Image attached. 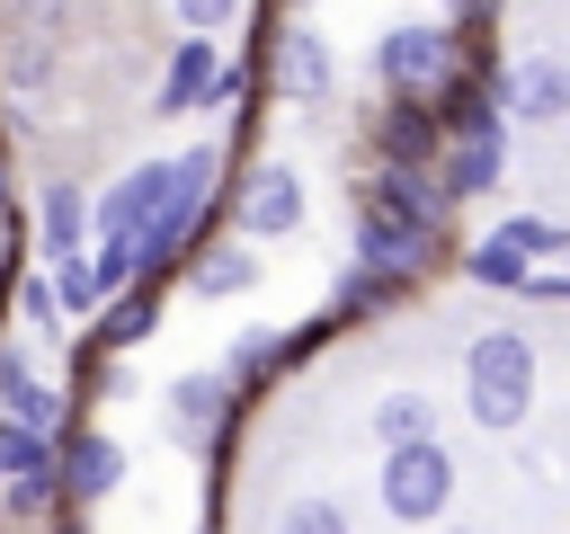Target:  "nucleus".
Instances as JSON below:
<instances>
[{"mask_svg":"<svg viewBox=\"0 0 570 534\" xmlns=\"http://www.w3.org/2000/svg\"><path fill=\"white\" fill-rule=\"evenodd\" d=\"M276 534H356V525H347V507H338L330 490H294V498L276 507Z\"/></svg>","mask_w":570,"mask_h":534,"instance_id":"24","label":"nucleus"},{"mask_svg":"<svg viewBox=\"0 0 570 534\" xmlns=\"http://www.w3.org/2000/svg\"><path fill=\"white\" fill-rule=\"evenodd\" d=\"M401 303V285H383V276H365L356 258H347V276H338V294H330V312L338 320H374V312H392Z\"/></svg>","mask_w":570,"mask_h":534,"instance_id":"25","label":"nucleus"},{"mask_svg":"<svg viewBox=\"0 0 570 534\" xmlns=\"http://www.w3.org/2000/svg\"><path fill=\"white\" fill-rule=\"evenodd\" d=\"M445 258V231H410V222H383V214H356V267L383 276V285H419L428 267Z\"/></svg>","mask_w":570,"mask_h":534,"instance_id":"8","label":"nucleus"},{"mask_svg":"<svg viewBox=\"0 0 570 534\" xmlns=\"http://www.w3.org/2000/svg\"><path fill=\"white\" fill-rule=\"evenodd\" d=\"M374 436H383V454H401V445H428V436H436V409H428V392H383V400H374Z\"/></svg>","mask_w":570,"mask_h":534,"instance_id":"22","label":"nucleus"},{"mask_svg":"<svg viewBox=\"0 0 570 534\" xmlns=\"http://www.w3.org/2000/svg\"><path fill=\"white\" fill-rule=\"evenodd\" d=\"M463 276H472V285H490V294H525V285H534V258H525L517 240H499V231H490V240H472V249H463Z\"/></svg>","mask_w":570,"mask_h":534,"instance_id":"21","label":"nucleus"},{"mask_svg":"<svg viewBox=\"0 0 570 534\" xmlns=\"http://www.w3.org/2000/svg\"><path fill=\"white\" fill-rule=\"evenodd\" d=\"M383 516L392 525H436L445 507H454V454H445V436H428V445H401V454H383Z\"/></svg>","mask_w":570,"mask_h":534,"instance_id":"5","label":"nucleus"},{"mask_svg":"<svg viewBox=\"0 0 570 534\" xmlns=\"http://www.w3.org/2000/svg\"><path fill=\"white\" fill-rule=\"evenodd\" d=\"M463 418L490 436H517L534 418V338L525 329H481L463 347Z\"/></svg>","mask_w":570,"mask_h":534,"instance_id":"2","label":"nucleus"},{"mask_svg":"<svg viewBox=\"0 0 570 534\" xmlns=\"http://www.w3.org/2000/svg\"><path fill=\"white\" fill-rule=\"evenodd\" d=\"M338 338V312H321V320H303V329H285V365H312L321 347Z\"/></svg>","mask_w":570,"mask_h":534,"instance_id":"29","label":"nucleus"},{"mask_svg":"<svg viewBox=\"0 0 570 534\" xmlns=\"http://www.w3.org/2000/svg\"><path fill=\"white\" fill-rule=\"evenodd\" d=\"M445 125H436V98H383V125H374V160L383 169H419L436 178L445 169Z\"/></svg>","mask_w":570,"mask_h":534,"instance_id":"7","label":"nucleus"},{"mask_svg":"<svg viewBox=\"0 0 570 534\" xmlns=\"http://www.w3.org/2000/svg\"><path fill=\"white\" fill-rule=\"evenodd\" d=\"M356 214H383V222H410V231H445V187L419 178V169H365L356 187Z\"/></svg>","mask_w":570,"mask_h":534,"instance_id":"11","label":"nucleus"},{"mask_svg":"<svg viewBox=\"0 0 570 534\" xmlns=\"http://www.w3.org/2000/svg\"><path fill=\"white\" fill-rule=\"evenodd\" d=\"M267 89H276V98H303V107H321V98L338 89L330 44H321L312 27H294V18H276V44H267Z\"/></svg>","mask_w":570,"mask_h":534,"instance_id":"10","label":"nucleus"},{"mask_svg":"<svg viewBox=\"0 0 570 534\" xmlns=\"http://www.w3.org/2000/svg\"><path fill=\"white\" fill-rule=\"evenodd\" d=\"M45 276H53L62 320H98V312H107V285H98V267H89V258H62V267H45Z\"/></svg>","mask_w":570,"mask_h":534,"instance_id":"23","label":"nucleus"},{"mask_svg":"<svg viewBox=\"0 0 570 534\" xmlns=\"http://www.w3.org/2000/svg\"><path fill=\"white\" fill-rule=\"evenodd\" d=\"M445 534H481V525H445Z\"/></svg>","mask_w":570,"mask_h":534,"instance_id":"31","label":"nucleus"},{"mask_svg":"<svg viewBox=\"0 0 570 534\" xmlns=\"http://www.w3.org/2000/svg\"><path fill=\"white\" fill-rule=\"evenodd\" d=\"M499 160H508V142H454V151H445V169H436L445 205H463V196H490V187H499Z\"/></svg>","mask_w":570,"mask_h":534,"instance_id":"20","label":"nucleus"},{"mask_svg":"<svg viewBox=\"0 0 570 534\" xmlns=\"http://www.w3.org/2000/svg\"><path fill=\"white\" fill-rule=\"evenodd\" d=\"M303 214H312V196H303V169H294V160H249V178L232 187V231H240L249 249H258V240H294Z\"/></svg>","mask_w":570,"mask_h":534,"instance_id":"6","label":"nucleus"},{"mask_svg":"<svg viewBox=\"0 0 570 534\" xmlns=\"http://www.w3.org/2000/svg\"><path fill=\"white\" fill-rule=\"evenodd\" d=\"M98 205L71 187V178H53L45 196H36V267H62V258H89L98 240Z\"/></svg>","mask_w":570,"mask_h":534,"instance_id":"14","label":"nucleus"},{"mask_svg":"<svg viewBox=\"0 0 570 534\" xmlns=\"http://www.w3.org/2000/svg\"><path fill=\"white\" fill-rule=\"evenodd\" d=\"M214 205H232V196H223V142H187V151L169 160V196H160L151 240H142V285H151V294L178 276V258L205 249V214H214Z\"/></svg>","mask_w":570,"mask_h":534,"instance_id":"1","label":"nucleus"},{"mask_svg":"<svg viewBox=\"0 0 570 534\" xmlns=\"http://www.w3.org/2000/svg\"><path fill=\"white\" fill-rule=\"evenodd\" d=\"M151 329H160V294H151V285H134V294H116V303L98 312V338H89V356H98V347H107V356H116V347H142Z\"/></svg>","mask_w":570,"mask_h":534,"instance_id":"18","label":"nucleus"},{"mask_svg":"<svg viewBox=\"0 0 570 534\" xmlns=\"http://www.w3.org/2000/svg\"><path fill=\"white\" fill-rule=\"evenodd\" d=\"M160 409H169V436H178L196 463H223L232 418H240V392H232V374H223V365H187V374H169Z\"/></svg>","mask_w":570,"mask_h":534,"instance_id":"4","label":"nucleus"},{"mask_svg":"<svg viewBox=\"0 0 570 534\" xmlns=\"http://www.w3.org/2000/svg\"><path fill=\"white\" fill-rule=\"evenodd\" d=\"M561 62H570V53H561Z\"/></svg>","mask_w":570,"mask_h":534,"instance_id":"32","label":"nucleus"},{"mask_svg":"<svg viewBox=\"0 0 570 534\" xmlns=\"http://www.w3.org/2000/svg\"><path fill=\"white\" fill-rule=\"evenodd\" d=\"M116 490H125V445H116L107 427H62V507L89 516V507H107Z\"/></svg>","mask_w":570,"mask_h":534,"instance_id":"9","label":"nucleus"},{"mask_svg":"<svg viewBox=\"0 0 570 534\" xmlns=\"http://www.w3.org/2000/svg\"><path fill=\"white\" fill-rule=\"evenodd\" d=\"M18 214V169H9V134H0V222Z\"/></svg>","mask_w":570,"mask_h":534,"instance_id":"30","label":"nucleus"},{"mask_svg":"<svg viewBox=\"0 0 570 534\" xmlns=\"http://www.w3.org/2000/svg\"><path fill=\"white\" fill-rule=\"evenodd\" d=\"M499 240H517L525 258H552V249H570V231H561V222H543V214H508V222H499Z\"/></svg>","mask_w":570,"mask_h":534,"instance_id":"26","label":"nucleus"},{"mask_svg":"<svg viewBox=\"0 0 570 534\" xmlns=\"http://www.w3.org/2000/svg\"><path fill=\"white\" fill-rule=\"evenodd\" d=\"M18 320H27L36 338H53V329H62V303H53V276H18Z\"/></svg>","mask_w":570,"mask_h":534,"instance_id":"27","label":"nucleus"},{"mask_svg":"<svg viewBox=\"0 0 570 534\" xmlns=\"http://www.w3.org/2000/svg\"><path fill=\"white\" fill-rule=\"evenodd\" d=\"M223 62H232V53H214L205 36H187V44L160 62V80H151V116H196V107H214Z\"/></svg>","mask_w":570,"mask_h":534,"instance_id":"15","label":"nucleus"},{"mask_svg":"<svg viewBox=\"0 0 570 534\" xmlns=\"http://www.w3.org/2000/svg\"><path fill=\"white\" fill-rule=\"evenodd\" d=\"M0 418H9V427H36V436H62V427H71V400L27 365L18 338H0Z\"/></svg>","mask_w":570,"mask_h":534,"instance_id":"13","label":"nucleus"},{"mask_svg":"<svg viewBox=\"0 0 570 534\" xmlns=\"http://www.w3.org/2000/svg\"><path fill=\"white\" fill-rule=\"evenodd\" d=\"M258 285V249L240 240V231H214L196 258H187V294L196 303H232V294H249Z\"/></svg>","mask_w":570,"mask_h":534,"instance_id":"16","label":"nucleus"},{"mask_svg":"<svg viewBox=\"0 0 570 534\" xmlns=\"http://www.w3.org/2000/svg\"><path fill=\"white\" fill-rule=\"evenodd\" d=\"M499 107L508 116H525V125H561L570 116V62H508V89H499Z\"/></svg>","mask_w":570,"mask_h":534,"instance_id":"17","label":"nucleus"},{"mask_svg":"<svg viewBox=\"0 0 570 534\" xmlns=\"http://www.w3.org/2000/svg\"><path fill=\"white\" fill-rule=\"evenodd\" d=\"M223 374H232V392H258L267 374H285V329H267V320H249L232 347H223Z\"/></svg>","mask_w":570,"mask_h":534,"instance_id":"19","label":"nucleus"},{"mask_svg":"<svg viewBox=\"0 0 570 534\" xmlns=\"http://www.w3.org/2000/svg\"><path fill=\"white\" fill-rule=\"evenodd\" d=\"M374 80H383V98H436L445 80H463V36H454V18L383 27V44H374Z\"/></svg>","mask_w":570,"mask_h":534,"instance_id":"3","label":"nucleus"},{"mask_svg":"<svg viewBox=\"0 0 570 534\" xmlns=\"http://www.w3.org/2000/svg\"><path fill=\"white\" fill-rule=\"evenodd\" d=\"M240 18H249L240 0H187V9H178V27H187V36H205V44H214L223 27H240Z\"/></svg>","mask_w":570,"mask_h":534,"instance_id":"28","label":"nucleus"},{"mask_svg":"<svg viewBox=\"0 0 570 534\" xmlns=\"http://www.w3.org/2000/svg\"><path fill=\"white\" fill-rule=\"evenodd\" d=\"M160 196H169V160H142V169H125V178L98 196V240H116V249H142V240H151V214H160Z\"/></svg>","mask_w":570,"mask_h":534,"instance_id":"12","label":"nucleus"}]
</instances>
